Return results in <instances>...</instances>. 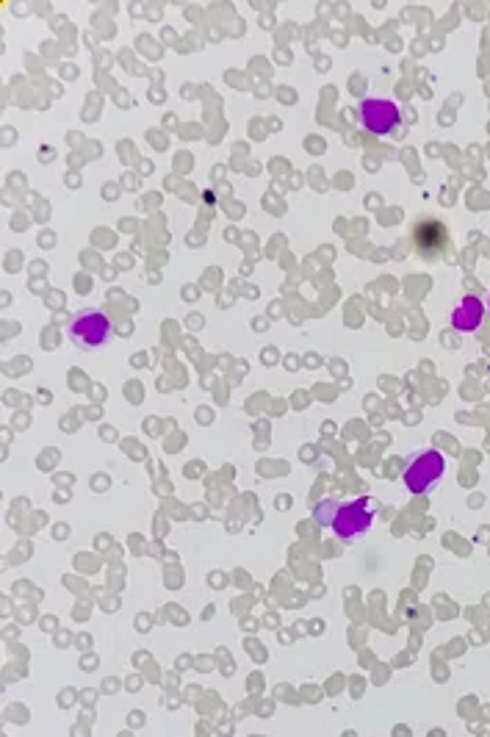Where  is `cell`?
<instances>
[{
  "instance_id": "1",
  "label": "cell",
  "mask_w": 490,
  "mask_h": 737,
  "mask_svg": "<svg viewBox=\"0 0 490 737\" xmlns=\"http://www.w3.org/2000/svg\"><path fill=\"white\" fill-rule=\"evenodd\" d=\"M443 472H446V458H443L438 449L419 452L416 458L407 463L405 469L407 491L410 494H430L443 477Z\"/></svg>"
},
{
  "instance_id": "2",
  "label": "cell",
  "mask_w": 490,
  "mask_h": 737,
  "mask_svg": "<svg viewBox=\"0 0 490 737\" xmlns=\"http://www.w3.org/2000/svg\"><path fill=\"white\" fill-rule=\"evenodd\" d=\"M324 524H330L341 541L358 538L371 527L369 499H358V502H347V505H335L333 502V516L324 519Z\"/></svg>"
},
{
  "instance_id": "3",
  "label": "cell",
  "mask_w": 490,
  "mask_h": 737,
  "mask_svg": "<svg viewBox=\"0 0 490 737\" xmlns=\"http://www.w3.org/2000/svg\"><path fill=\"white\" fill-rule=\"evenodd\" d=\"M111 333V322L103 311H78V314L70 319V339L81 347V350H95L103 341L108 339Z\"/></svg>"
},
{
  "instance_id": "4",
  "label": "cell",
  "mask_w": 490,
  "mask_h": 737,
  "mask_svg": "<svg viewBox=\"0 0 490 737\" xmlns=\"http://www.w3.org/2000/svg\"><path fill=\"white\" fill-rule=\"evenodd\" d=\"M360 120L377 136H388L399 125V109L391 100H380V97H366L360 103Z\"/></svg>"
},
{
  "instance_id": "5",
  "label": "cell",
  "mask_w": 490,
  "mask_h": 737,
  "mask_svg": "<svg viewBox=\"0 0 490 737\" xmlns=\"http://www.w3.org/2000/svg\"><path fill=\"white\" fill-rule=\"evenodd\" d=\"M482 314H485V305L479 297L474 294H468L460 300V305L455 308V314H452V325H455L457 333H474L479 325H482Z\"/></svg>"
}]
</instances>
